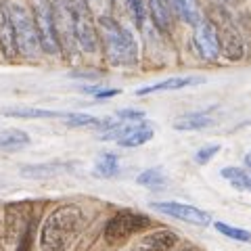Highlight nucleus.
Segmentation results:
<instances>
[{"label":"nucleus","instance_id":"obj_1","mask_svg":"<svg viewBox=\"0 0 251 251\" xmlns=\"http://www.w3.org/2000/svg\"><path fill=\"white\" fill-rule=\"evenodd\" d=\"M84 228V214L77 205H61L46 218L40 232L44 251H67Z\"/></svg>","mask_w":251,"mask_h":251},{"label":"nucleus","instance_id":"obj_2","mask_svg":"<svg viewBox=\"0 0 251 251\" xmlns=\"http://www.w3.org/2000/svg\"><path fill=\"white\" fill-rule=\"evenodd\" d=\"M99 38L103 42L107 61L115 67H130L138 61V46L136 40L126 27H122L113 17L99 19Z\"/></svg>","mask_w":251,"mask_h":251},{"label":"nucleus","instance_id":"obj_3","mask_svg":"<svg viewBox=\"0 0 251 251\" xmlns=\"http://www.w3.org/2000/svg\"><path fill=\"white\" fill-rule=\"evenodd\" d=\"M11 19H13L17 52H21L27 59H38L42 50V42H40V31H38L34 17L23 6L11 4Z\"/></svg>","mask_w":251,"mask_h":251},{"label":"nucleus","instance_id":"obj_4","mask_svg":"<svg viewBox=\"0 0 251 251\" xmlns=\"http://www.w3.org/2000/svg\"><path fill=\"white\" fill-rule=\"evenodd\" d=\"M54 31H57V40L63 54L67 59L74 57L75 52V21H74V4L72 0H54Z\"/></svg>","mask_w":251,"mask_h":251},{"label":"nucleus","instance_id":"obj_5","mask_svg":"<svg viewBox=\"0 0 251 251\" xmlns=\"http://www.w3.org/2000/svg\"><path fill=\"white\" fill-rule=\"evenodd\" d=\"M149 226H151V220H149L145 214L124 209V211H117V214L107 222L105 239H107V243H124L126 239H130L132 234L145 230Z\"/></svg>","mask_w":251,"mask_h":251},{"label":"nucleus","instance_id":"obj_6","mask_svg":"<svg viewBox=\"0 0 251 251\" xmlns=\"http://www.w3.org/2000/svg\"><path fill=\"white\" fill-rule=\"evenodd\" d=\"M31 9H34V21L40 31V42L42 50L57 54L61 50L57 31H54V11H52V0H31Z\"/></svg>","mask_w":251,"mask_h":251},{"label":"nucleus","instance_id":"obj_7","mask_svg":"<svg viewBox=\"0 0 251 251\" xmlns=\"http://www.w3.org/2000/svg\"><path fill=\"white\" fill-rule=\"evenodd\" d=\"M72 4H74V21H75V40L86 52H94L99 46V34L94 29V21L88 4L84 0L82 2H74L72 0Z\"/></svg>","mask_w":251,"mask_h":251},{"label":"nucleus","instance_id":"obj_8","mask_svg":"<svg viewBox=\"0 0 251 251\" xmlns=\"http://www.w3.org/2000/svg\"><path fill=\"white\" fill-rule=\"evenodd\" d=\"M214 21V19H211ZM216 31H218V40H220V50L224 52L226 59L230 61H239L243 57V42L239 38L237 27L232 25V21L226 17L224 11L218 13V19L214 21Z\"/></svg>","mask_w":251,"mask_h":251},{"label":"nucleus","instance_id":"obj_9","mask_svg":"<svg viewBox=\"0 0 251 251\" xmlns=\"http://www.w3.org/2000/svg\"><path fill=\"white\" fill-rule=\"evenodd\" d=\"M193 42L197 46L199 54L205 61H216L220 54V40H218V31L211 19H201L195 25V34H193Z\"/></svg>","mask_w":251,"mask_h":251},{"label":"nucleus","instance_id":"obj_10","mask_svg":"<svg viewBox=\"0 0 251 251\" xmlns=\"http://www.w3.org/2000/svg\"><path fill=\"white\" fill-rule=\"evenodd\" d=\"M153 209L168 214L172 218H178L182 222L188 224H197V226H207L211 222V216L207 211H203L199 207L193 205H184V203H176V201H161V203H153Z\"/></svg>","mask_w":251,"mask_h":251},{"label":"nucleus","instance_id":"obj_11","mask_svg":"<svg viewBox=\"0 0 251 251\" xmlns=\"http://www.w3.org/2000/svg\"><path fill=\"white\" fill-rule=\"evenodd\" d=\"M0 50L9 59L15 57V52H17L13 19H11V4L6 2V0H0Z\"/></svg>","mask_w":251,"mask_h":251},{"label":"nucleus","instance_id":"obj_12","mask_svg":"<svg viewBox=\"0 0 251 251\" xmlns=\"http://www.w3.org/2000/svg\"><path fill=\"white\" fill-rule=\"evenodd\" d=\"M178 243V237L172 230L151 232L138 243V251H170Z\"/></svg>","mask_w":251,"mask_h":251},{"label":"nucleus","instance_id":"obj_13","mask_svg":"<svg viewBox=\"0 0 251 251\" xmlns=\"http://www.w3.org/2000/svg\"><path fill=\"white\" fill-rule=\"evenodd\" d=\"M203 82H205L203 77H170V80H163L159 84L145 86V88H140L136 94L143 97V94L161 92V90H180V88H186V86H195V84H203Z\"/></svg>","mask_w":251,"mask_h":251},{"label":"nucleus","instance_id":"obj_14","mask_svg":"<svg viewBox=\"0 0 251 251\" xmlns=\"http://www.w3.org/2000/svg\"><path fill=\"white\" fill-rule=\"evenodd\" d=\"M214 124V117L209 113H184L174 120V128L180 132H193V130H203Z\"/></svg>","mask_w":251,"mask_h":251},{"label":"nucleus","instance_id":"obj_15","mask_svg":"<svg viewBox=\"0 0 251 251\" xmlns=\"http://www.w3.org/2000/svg\"><path fill=\"white\" fill-rule=\"evenodd\" d=\"M153 138V128L149 124H134L130 128V132L126 136H122L117 143H120V147H126V149H132V147H140L149 143V140Z\"/></svg>","mask_w":251,"mask_h":251},{"label":"nucleus","instance_id":"obj_16","mask_svg":"<svg viewBox=\"0 0 251 251\" xmlns=\"http://www.w3.org/2000/svg\"><path fill=\"white\" fill-rule=\"evenodd\" d=\"M149 9H151V17L155 25L161 31H170L172 27V6L168 0H147Z\"/></svg>","mask_w":251,"mask_h":251},{"label":"nucleus","instance_id":"obj_17","mask_svg":"<svg viewBox=\"0 0 251 251\" xmlns=\"http://www.w3.org/2000/svg\"><path fill=\"white\" fill-rule=\"evenodd\" d=\"M172 11H174L176 15L182 21H186L188 25H197V23L201 21V15H199V9H197V2L195 0H168Z\"/></svg>","mask_w":251,"mask_h":251},{"label":"nucleus","instance_id":"obj_18","mask_svg":"<svg viewBox=\"0 0 251 251\" xmlns=\"http://www.w3.org/2000/svg\"><path fill=\"white\" fill-rule=\"evenodd\" d=\"M27 145H29V136L23 130H4V132H0V149L15 151V149H23Z\"/></svg>","mask_w":251,"mask_h":251},{"label":"nucleus","instance_id":"obj_19","mask_svg":"<svg viewBox=\"0 0 251 251\" xmlns=\"http://www.w3.org/2000/svg\"><path fill=\"white\" fill-rule=\"evenodd\" d=\"M222 176L228 180V182L237 188V191L251 193V174H247L245 170H241V168H224Z\"/></svg>","mask_w":251,"mask_h":251},{"label":"nucleus","instance_id":"obj_20","mask_svg":"<svg viewBox=\"0 0 251 251\" xmlns=\"http://www.w3.org/2000/svg\"><path fill=\"white\" fill-rule=\"evenodd\" d=\"M120 172V161L113 153H103L97 159V166H94V174L103 176V178H113Z\"/></svg>","mask_w":251,"mask_h":251},{"label":"nucleus","instance_id":"obj_21","mask_svg":"<svg viewBox=\"0 0 251 251\" xmlns=\"http://www.w3.org/2000/svg\"><path fill=\"white\" fill-rule=\"evenodd\" d=\"M136 182L140 186H147V188H153V191H157V188H163L166 186V176H163V172L159 168H149L145 172H140Z\"/></svg>","mask_w":251,"mask_h":251},{"label":"nucleus","instance_id":"obj_22","mask_svg":"<svg viewBox=\"0 0 251 251\" xmlns=\"http://www.w3.org/2000/svg\"><path fill=\"white\" fill-rule=\"evenodd\" d=\"M4 115L9 117H46V120H50V117H59V120H65L69 113H59V111H46V109H15V111H6Z\"/></svg>","mask_w":251,"mask_h":251},{"label":"nucleus","instance_id":"obj_23","mask_svg":"<svg viewBox=\"0 0 251 251\" xmlns=\"http://www.w3.org/2000/svg\"><path fill=\"white\" fill-rule=\"evenodd\" d=\"M67 170V166L63 163H42V166H29V168H23V174L25 176H36V178H44V176H50V174H59V172Z\"/></svg>","mask_w":251,"mask_h":251},{"label":"nucleus","instance_id":"obj_24","mask_svg":"<svg viewBox=\"0 0 251 251\" xmlns=\"http://www.w3.org/2000/svg\"><path fill=\"white\" fill-rule=\"evenodd\" d=\"M216 230L222 232L224 237L234 239V241H241V243H249L251 241V232L243 230V228H237V226H228V224H224V222H216Z\"/></svg>","mask_w":251,"mask_h":251},{"label":"nucleus","instance_id":"obj_25","mask_svg":"<svg viewBox=\"0 0 251 251\" xmlns=\"http://www.w3.org/2000/svg\"><path fill=\"white\" fill-rule=\"evenodd\" d=\"M69 128H80V126H100L99 117H92V115H86V113H69L65 120Z\"/></svg>","mask_w":251,"mask_h":251},{"label":"nucleus","instance_id":"obj_26","mask_svg":"<svg viewBox=\"0 0 251 251\" xmlns=\"http://www.w3.org/2000/svg\"><path fill=\"white\" fill-rule=\"evenodd\" d=\"M128 6H130L132 15H134L136 23H138V25H143V21L147 17V4H145V0H128Z\"/></svg>","mask_w":251,"mask_h":251},{"label":"nucleus","instance_id":"obj_27","mask_svg":"<svg viewBox=\"0 0 251 251\" xmlns=\"http://www.w3.org/2000/svg\"><path fill=\"white\" fill-rule=\"evenodd\" d=\"M218 153H220V145H207V147H203V149H199V151H197V155H195V161L203 166V163H207L211 157L218 155Z\"/></svg>","mask_w":251,"mask_h":251},{"label":"nucleus","instance_id":"obj_28","mask_svg":"<svg viewBox=\"0 0 251 251\" xmlns=\"http://www.w3.org/2000/svg\"><path fill=\"white\" fill-rule=\"evenodd\" d=\"M31 239H34V220L29 222V226L25 228V232L19 237V247L17 251H29L31 249Z\"/></svg>","mask_w":251,"mask_h":251},{"label":"nucleus","instance_id":"obj_29","mask_svg":"<svg viewBox=\"0 0 251 251\" xmlns=\"http://www.w3.org/2000/svg\"><path fill=\"white\" fill-rule=\"evenodd\" d=\"M84 92H90V94H94L97 99H111V97H117V94H120V90H115V88H109V90H100V88H84Z\"/></svg>","mask_w":251,"mask_h":251},{"label":"nucleus","instance_id":"obj_30","mask_svg":"<svg viewBox=\"0 0 251 251\" xmlns=\"http://www.w3.org/2000/svg\"><path fill=\"white\" fill-rule=\"evenodd\" d=\"M245 163H247V168H251V151H249V155L245 157Z\"/></svg>","mask_w":251,"mask_h":251},{"label":"nucleus","instance_id":"obj_31","mask_svg":"<svg viewBox=\"0 0 251 251\" xmlns=\"http://www.w3.org/2000/svg\"><path fill=\"white\" fill-rule=\"evenodd\" d=\"M222 2H232V0H222Z\"/></svg>","mask_w":251,"mask_h":251},{"label":"nucleus","instance_id":"obj_32","mask_svg":"<svg viewBox=\"0 0 251 251\" xmlns=\"http://www.w3.org/2000/svg\"><path fill=\"white\" fill-rule=\"evenodd\" d=\"M184 251H193V249H184Z\"/></svg>","mask_w":251,"mask_h":251}]
</instances>
